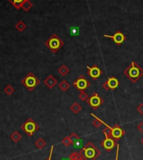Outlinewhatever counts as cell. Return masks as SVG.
<instances>
[{
  "label": "cell",
  "mask_w": 143,
  "mask_h": 160,
  "mask_svg": "<svg viewBox=\"0 0 143 160\" xmlns=\"http://www.w3.org/2000/svg\"><path fill=\"white\" fill-rule=\"evenodd\" d=\"M123 73L132 83H136L143 76V68L135 61H132L125 69Z\"/></svg>",
  "instance_id": "6da1fadb"
},
{
  "label": "cell",
  "mask_w": 143,
  "mask_h": 160,
  "mask_svg": "<svg viewBox=\"0 0 143 160\" xmlns=\"http://www.w3.org/2000/svg\"><path fill=\"white\" fill-rule=\"evenodd\" d=\"M79 153L85 160H95L101 155V151L91 142H87Z\"/></svg>",
  "instance_id": "7a4b0ae2"
},
{
  "label": "cell",
  "mask_w": 143,
  "mask_h": 160,
  "mask_svg": "<svg viewBox=\"0 0 143 160\" xmlns=\"http://www.w3.org/2000/svg\"><path fill=\"white\" fill-rule=\"evenodd\" d=\"M45 46L48 49H49L54 54H55L59 51V50L62 48L64 46V41L62 40L59 36L54 34L53 35H51L50 37L45 41Z\"/></svg>",
  "instance_id": "3957f363"
},
{
  "label": "cell",
  "mask_w": 143,
  "mask_h": 160,
  "mask_svg": "<svg viewBox=\"0 0 143 160\" xmlns=\"http://www.w3.org/2000/svg\"><path fill=\"white\" fill-rule=\"evenodd\" d=\"M39 82H40V81L32 72L28 73L26 76L21 81V83H22L23 86H24L27 90H29L30 91H34L37 87L38 85L39 84Z\"/></svg>",
  "instance_id": "277c9868"
},
{
  "label": "cell",
  "mask_w": 143,
  "mask_h": 160,
  "mask_svg": "<svg viewBox=\"0 0 143 160\" xmlns=\"http://www.w3.org/2000/svg\"><path fill=\"white\" fill-rule=\"evenodd\" d=\"M21 129L29 137H32L34 135V133H36L39 129V125L34 122V120L30 117V118H28L24 123H23V125L21 126Z\"/></svg>",
  "instance_id": "5b68a950"
},
{
  "label": "cell",
  "mask_w": 143,
  "mask_h": 160,
  "mask_svg": "<svg viewBox=\"0 0 143 160\" xmlns=\"http://www.w3.org/2000/svg\"><path fill=\"white\" fill-rule=\"evenodd\" d=\"M72 85L75 86L76 89L79 90V91H82L89 88L91 84L84 75H79V77L73 82Z\"/></svg>",
  "instance_id": "8992f818"
},
{
  "label": "cell",
  "mask_w": 143,
  "mask_h": 160,
  "mask_svg": "<svg viewBox=\"0 0 143 160\" xmlns=\"http://www.w3.org/2000/svg\"><path fill=\"white\" fill-rule=\"evenodd\" d=\"M87 103L90 105L92 109L97 110L104 103V100L98 95L97 92H94L87 100Z\"/></svg>",
  "instance_id": "52a82bcc"
},
{
  "label": "cell",
  "mask_w": 143,
  "mask_h": 160,
  "mask_svg": "<svg viewBox=\"0 0 143 160\" xmlns=\"http://www.w3.org/2000/svg\"><path fill=\"white\" fill-rule=\"evenodd\" d=\"M119 81L117 77L115 76H110L103 84H102V87L105 90V91H113L116 90L119 86Z\"/></svg>",
  "instance_id": "ba28073f"
},
{
  "label": "cell",
  "mask_w": 143,
  "mask_h": 160,
  "mask_svg": "<svg viewBox=\"0 0 143 160\" xmlns=\"http://www.w3.org/2000/svg\"><path fill=\"white\" fill-rule=\"evenodd\" d=\"M104 37L105 38H110L111 39L114 43L117 45H120L123 44V42L126 40V36L124 35V34L122 33L120 30H117L116 33L114 34L113 35H107V34H104Z\"/></svg>",
  "instance_id": "9c48e42d"
},
{
  "label": "cell",
  "mask_w": 143,
  "mask_h": 160,
  "mask_svg": "<svg viewBox=\"0 0 143 160\" xmlns=\"http://www.w3.org/2000/svg\"><path fill=\"white\" fill-rule=\"evenodd\" d=\"M105 140L101 142V145L104 148V149L107 151V152H110L117 145V141L112 138L111 137H109L108 135H105Z\"/></svg>",
  "instance_id": "30bf717a"
},
{
  "label": "cell",
  "mask_w": 143,
  "mask_h": 160,
  "mask_svg": "<svg viewBox=\"0 0 143 160\" xmlns=\"http://www.w3.org/2000/svg\"><path fill=\"white\" fill-rule=\"evenodd\" d=\"M87 71H88V74L90 76V78L93 80H97L99 77H101V75H102L101 69L98 66H87Z\"/></svg>",
  "instance_id": "8fae6325"
},
{
  "label": "cell",
  "mask_w": 143,
  "mask_h": 160,
  "mask_svg": "<svg viewBox=\"0 0 143 160\" xmlns=\"http://www.w3.org/2000/svg\"><path fill=\"white\" fill-rule=\"evenodd\" d=\"M125 135V131L122 129V127H120L118 124H115L114 127H111V137L114 138L116 141L120 140Z\"/></svg>",
  "instance_id": "7c38bea8"
},
{
  "label": "cell",
  "mask_w": 143,
  "mask_h": 160,
  "mask_svg": "<svg viewBox=\"0 0 143 160\" xmlns=\"http://www.w3.org/2000/svg\"><path fill=\"white\" fill-rule=\"evenodd\" d=\"M57 83H58V81L52 75H49V76L44 81V84H45V86H47L49 89L54 88V87L57 85Z\"/></svg>",
  "instance_id": "4fadbf2b"
},
{
  "label": "cell",
  "mask_w": 143,
  "mask_h": 160,
  "mask_svg": "<svg viewBox=\"0 0 143 160\" xmlns=\"http://www.w3.org/2000/svg\"><path fill=\"white\" fill-rule=\"evenodd\" d=\"M70 110H71V112H74L75 114H78V113L82 110V107H81L78 102H74V103L70 106Z\"/></svg>",
  "instance_id": "5bb4252c"
},
{
  "label": "cell",
  "mask_w": 143,
  "mask_h": 160,
  "mask_svg": "<svg viewBox=\"0 0 143 160\" xmlns=\"http://www.w3.org/2000/svg\"><path fill=\"white\" fill-rule=\"evenodd\" d=\"M90 115L92 116V117L95 118V120L93 121V123H92V125H93L95 128H99V127H101V125L103 124L101 122V119H100L99 117H97L96 116L94 115L93 113H90Z\"/></svg>",
  "instance_id": "9a60e30c"
},
{
  "label": "cell",
  "mask_w": 143,
  "mask_h": 160,
  "mask_svg": "<svg viewBox=\"0 0 143 160\" xmlns=\"http://www.w3.org/2000/svg\"><path fill=\"white\" fill-rule=\"evenodd\" d=\"M21 138H22L21 134L19 133V132H17V131L14 132V133L10 135V139H11L14 142H18L19 141H20Z\"/></svg>",
  "instance_id": "2e32d148"
},
{
  "label": "cell",
  "mask_w": 143,
  "mask_h": 160,
  "mask_svg": "<svg viewBox=\"0 0 143 160\" xmlns=\"http://www.w3.org/2000/svg\"><path fill=\"white\" fill-rule=\"evenodd\" d=\"M58 72H59V74H60V75H62V76H65L66 75L69 74V72H70V69H69V68H68L65 65H62V66L59 68Z\"/></svg>",
  "instance_id": "e0dca14e"
},
{
  "label": "cell",
  "mask_w": 143,
  "mask_h": 160,
  "mask_svg": "<svg viewBox=\"0 0 143 160\" xmlns=\"http://www.w3.org/2000/svg\"><path fill=\"white\" fill-rule=\"evenodd\" d=\"M16 8H19L20 7H23V4L25 3L26 0H8Z\"/></svg>",
  "instance_id": "ac0fdd59"
},
{
  "label": "cell",
  "mask_w": 143,
  "mask_h": 160,
  "mask_svg": "<svg viewBox=\"0 0 143 160\" xmlns=\"http://www.w3.org/2000/svg\"><path fill=\"white\" fill-rule=\"evenodd\" d=\"M70 87V85L66 81H62V82L59 84V88H60L62 91H64H64H66Z\"/></svg>",
  "instance_id": "d6986e66"
},
{
  "label": "cell",
  "mask_w": 143,
  "mask_h": 160,
  "mask_svg": "<svg viewBox=\"0 0 143 160\" xmlns=\"http://www.w3.org/2000/svg\"><path fill=\"white\" fill-rule=\"evenodd\" d=\"M34 145L36 146L39 149H42L45 147L46 142H45V141L43 138H39V139L36 140V142H34Z\"/></svg>",
  "instance_id": "ffe728a7"
},
{
  "label": "cell",
  "mask_w": 143,
  "mask_h": 160,
  "mask_svg": "<svg viewBox=\"0 0 143 160\" xmlns=\"http://www.w3.org/2000/svg\"><path fill=\"white\" fill-rule=\"evenodd\" d=\"M15 89L11 86V85H8L4 89V91L5 92V94H7L8 96H10L14 92Z\"/></svg>",
  "instance_id": "44dd1931"
},
{
  "label": "cell",
  "mask_w": 143,
  "mask_h": 160,
  "mask_svg": "<svg viewBox=\"0 0 143 160\" xmlns=\"http://www.w3.org/2000/svg\"><path fill=\"white\" fill-rule=\"evenodd\" d=\"M79 99L82 101H87V100L89 99V96L88 94L85 92V91H79Z\"/></svg>",
  "instance_id": "7402d4cb"
},
{
  "label": "cell",
  "mask_w": 143,
  "mask_h": 160,
  "mask_svg": "<svg viewBox=\"0 0 143 160\" xmlns=\"http://www.w3.org/2000/svg\"><path fill=\"white\" fill-rule=\"evenodd\" d=\"M15 27H16V29L19 30V32H22V31H23V30H25V28H26V25H25V24L23 22H22V21H19L16 25H15Z\"/></svg>",
  "instance_id": "603a6c76"
},
{
  "label": "cell",
  "mask_w": 143,
  "mask_h": 160,
  "mask_svg": "<svg viewBox=\"0 0 143 160\" xmlns=\"http://www.w3.org/2000/svg\"><path fill=\"white\" fill-rule=\"evenodd\" d=\"M61 143L64 146H65V147H69V146H70L72 144L71 140H70V137H65L64 138H63V140L61 141Z\"/></svg>",
  "instance_id": "cb8c5ba5"
},
{
  "label": "cell",
  "mask_w": 143,
  "mask_h": 160,
  "mask_svg": "<svg viewBox=\"0 0 143 160\" xmlns=\"http://www.w3.org/2000/svg\"><path fill=\"white\" fill-rule=\"evenodd\" d=\"M80 154L78 152H74V153H72L70 157H69V159L70 160H78L80 158Z\"/></svg>",
  "instance_id": "d4e9b609"
},
{
  "label": "cell",
  "mask_w": 143,
  "mask_h": 160,
  "mask_svg": "<svg viewBox=\"0 0 143 160\" xmlns=\"http://www.w3.org/2000/svg\"><path fill=\"white\" fill-rule=\"evenodd\" d=\"M69 137H70V140H71L72 144H73V143H74V142H75V141H77L78 139H79V136H78L77 134L75 133H71L70 135V136H69Z\"/></svg>",
  "instance_id": "484cf974"
},
{
  "label": "cell",
  "mask_w": 143,
  "mask_h": 160,
  "mask_svg": "<svg viewBox=\"0 0 143 160\" xmlns=\"http://www.w3.org/2000/svg\"><path fill=\"white\" fill-rule=\"evenodd\" d=\"M31 7H32V4L30 3L29 0H26L25 3L23 4V8L24 10H26V11H28Z\"/></svg>",
  "instance_id": "4316f807"
},
{
  "label": "cell",
  "mask_w": 143,
  "mask_h": 160,
  "mask_svg": "<svg viewBox=\"0 0 143 160\" xmlns=\"http://www.w3.org/2000/svg\"><path fill=\"white\" fill-rule=\"evenodd\" d=\"M72 145L74 146V148H75V149H79V148H81V146H82V140L79 138L77 141H75Z\"/></svg>",
  "instance_id": "83f0119b"
},
{
  "label": "cell",
  "mask_w": 143,
  "mask_h": 160,
  "mask_svg": "<svg viewBox=\"0 0 143 160\" xmlns=\"http://www.w3.org/2000/svg\"><path fill=\"white\" fill-rule=\"evenodd\" d=\"M136 110H137V112H139L140 114L143 115V103H141V104L137 107Z\"/></svg>",
  "instance_id": "f1b7e54d"
},
{
  "label": "cell",
  "mask_w": 143,
  "mask_h": 160,
  "mask_svg": "<svg viewBox=\"0 0 143 160\" xmlns=\"http://www.w3.org/2000/svg\"><path fill=\"white\" fill-rule=\"evenodd\" d=\"M137 129L143 134V120L141 122V123H140L139 125L137 126Z\"/></svg>",
  "instance_id": "f546056e"
},
{
  "label": "cell",
  "mask_w": 143,
  "mask_h": 160,
  "mask_svg": "<svg viewBox=\"0 0 143 160\" xmlns=\"http://www.w3.org/2000/svg\"><path fill=\"white\" fill-rule=\"evenodd\" d=\"M119 150H120V145L117 143V155H116V158H115V160H118V156H119Z\"/></svg>",
  "instance_id": "4dcf8cb0"
},
{
  "label": "cell",
  "mask_w": 143,
  "mask_h": 160,
  "mask_svg": "<svg viewBox=\"0 0 143 160\" xmlns=\"http://www.w3.org/2000/svg\"><path fill=\"white\" fill-rule=\"evenodd\" d=\"M53 150H54V145L51 146V149H50V153H49V158H48V159H46V160H51V157H52Z\"/></svg>",
  "instance_id": "1f68e13d"
},
{
  "label": "cell",
  "mask_w": 143,
  "mask_h": 160,
  "mask_svg": "<svg viewBox=\"0 0 143 160\" xmlns=\"http://www.w3.org/2000/svg\"><path fill=\"white\" fill-rule=\"evenodd\" d=\"M78 160H85V158H83L82 156H80V158H79Z\"/></svg>",
  "instance_id": "d6a6232c"
},
{
  "label": "cell",
  "mask_w": 143,
  "mask_h": 160,
  "mask_svg": "<svg viewBox=\"0 0 143 160\" xmlns=\"http://www.w3.org/2000/svg\"><path fill=\"white\" fill-rule=\"evenodd\" d=\"M141 143H142V144H143V138H141Z\"/></svg>",
  "instance_id": "836d02e7"
},
{
  "label": "cell",
  "mask_w": 143,
  "mask_h": 160,
  "mask_svg": "<svg viewBox=\"0 0 143 160\" xmlns=\"http://www.w3.org/2000/svg\"><path fill=\"white\" fill-rule=\"evenodd\" d=\"M142 101H143V98H142Z\"/></svg>",
  "instance_id": "e575fe53"
}]
</instances>
